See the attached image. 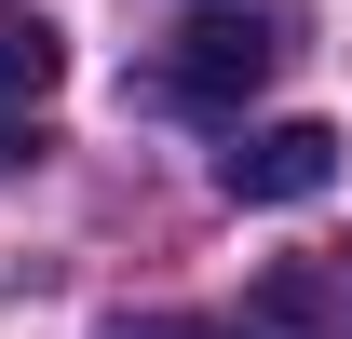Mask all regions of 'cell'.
<instances>
[{
	"label": "cell",
	"instance_id": "cell-6",
	"mask_svg": "<svg viewBox=\"0 0 352 339\" xmlns=\"http://www.w3.org/2000/svg\"><path fill=\"white\" fill-rule=\"evenodd\" d=\"M14 150H28V109H0V176H14Z\"/></svg>",
	"mask_w": 352,
	"mask_h": 339
},
{
	"label": "cell",
	"instance_id": "cell-5",
	"mask_svg": "<svg viewBox=\"0 0 352 339\" xmlns=\"http://www.w3.org/2000/svg\"><path fill=\"white\" fill-rule=\"evenodd\" d=\"M325 298H339V339H352V245H339V271H325Z\"/></svg>",
	"mask_w": 352,
	"mask_h": 339
},
{
	"label": "cell",
	"instance_id": "cell-3",
	"mask_svg": "<svg viewBox=\"0 0 352 339\" xmlns=\"http://www.w3.org/2000/svg\"><path fill=\"white\" fill-rule=\"evenodd\" d=\"M54 82H68V41H54V14L0 0V109H41Z\"/></svg>",
	"mask_w": 352,
	"mask_h": 339
},
{
	"label": "cell",
	"instance_id": "cell-4",
	"mask_svg": "<svg viewBox=\"0 0 352 339\" xmlns=\"http://www.w3.org/2000/svg\"><path fill=\"white\" fill-rule=\"evenodd\" d=\"M258 312H271V326H339V298H325V271H298V258H285V271L258 285Z\"/></svg>",
	"mask_w": 352,
	"mask_h": 339
},
{
	"label": "cell",
	"instance_id": "cell-7",
	"mask_svg": "<svg viewBox=\"0 0 352 339\" xmlns=\"http://www.w3.org/2000/svg\"><path fill=\"white\" fill-rule=\"evenodd\" d=\"M190 339H244V326H190Z\"/></svg>",
	"mask_w": 352,
	"mask_h": 339
},
{
	"label": "cell",
	"instance_id": "cell-2",
	"mask_svg": "<svg viewBox=\"0 0 352 339\" xmlns=\"http://www.w3.org/2000/svg\"><path fill=\"white\" fill-rule=\"evenodd\" d=\"M217 190L230 204H325L339 190V123H244L217 150Z\"/></svg>",
	"mask_w": 352,
	"mask_h": 339
},
{
	"label": "cell",
	"instance_id": "cell-1",
	"mask_svg": "<svg viewBox=\"0 0 352 339\" xmlns=\"http://www.w3.org/2000/svg\"><path fill=\"white\" fill-rule=\"evenodd\" d=\"M271 68H285V28H258V14H204V28L149 68V95H163V109H244Z\"/></svg>",
	"mask_w": 352,
	"mask_h": 339
}]
</instances>
